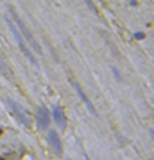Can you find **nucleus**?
Here are the masks:
<instances>
[{
	"label": "nucleus",
	"mask_w": 154,
	"mask_h": 160,
	"mask_svg": "<svg viewBox=\"0 0 154 160\" xmlns=\"http://www.w3.org/2000/svg\"><path fill=\"white\" fill-rule=\"evenodd\" d=\"M5 20H7V25H8V28L12 30V33H13V36H15V40H17V43H18V46H20V50L25 53V56L28 58V60L31 61L33 64H37V60L33 58V55H31V51L27 48V45H25V40L22 38V35H20V32H18V28H17V25L13 23V20L10 18V17H5Z\"/></svg>",
	"instance_id": "f257e3e1"
},
{
	"label": "nucleus",
	"mask_w": 154,
	"mask_h": 160,
	"mask_svg": "<svg viewBox=\"0 0 154 160\" xmlns=\"http://www.w3.org/2000/svg\"><path fill=\"white\" fill-rule=\"evenodd\" d=\"M8 12L12 13V17H10V18L13 20V23H15V25H17V28H20L18 32H22V33H23V36H25V40L28 41V45H30L31 48H35V50H37V53H41V48H40V45H38L37 41L33 40V36H31V33L28 32V30H27V27L23 25V22L18 18V15H17V13L13 12L12 8H8Z\"/></svg>",
	"instance_id": "f03ea898"
},
{
	"label": "nucleus",
	"mask_w": 154,
	"mask_h": 160,
	"mask_svg": "<svg viewBox=\"0 0 154 160\" xmlns=\"http://www.w3.org/2000/svg\"><path fill=\"white\" fill-rule=\"evenodd\" d=\"M7 102H8L10 106L13 107V112L17 114V117H18V121H20V122H23V124H25V126H28V124H30V119H28V116H27V114H25V111H23V107H20L18 104H17L15 101H13V99H7Z\"/></svg>",
	"instance_id": "7ed1b4c3"
},
{
	"label": "nucleus",
	"mask_w": 154,
	"mask_h": 160,
	"mask_svg": "<svg viewBox=\"0 0 154 160\" xmlns=\"http://www.w3.org/2000/svg\"><path fill=\"white\" fill-rule=\"evenodd\" d=\"M48 144L55 149V152H57V154H61V140H60L58 132H55V130L48 132Z\"/></svg>",
	"instance_id": "20e7f679"
},
{
	"label": "nucleus",
	"mask_w": 154,
	"mask_h": 160,
	"mask_svg": "<svg viewBox=\"0 0 154 160\" xmlns=\"http://www.w3.org/2000/svg\"><path fill=\"white\" fill-rule=\"evenodd\" d=\"M37 117H38V126L41 129H47L48 124H50V114H48V109L45 107H40L37 112Z\"/></svg>",
	"instance_id": "39448f33"
},
{
	"label": "nucleus",
	"mask_w": 154,
	"mask_h": 160,
	"mask_svg": "<svg viewBox=\"0 0 154 160\" xmlns=\"http://www.w3.org/2000/svg\"><path fill=\"white\" fill-rule=\"evenodd\" d=\"M73 88H75V89H76V91H78V94H80V97H81V99H83V102H85V104H86V107H88V111H90V112H91V114H94V116H96V111H94V106H93V104H91V101H90V99H88V97H86V94H85V93H83L81 86H80V84H78V83H75V81H73Z\"/></svg>",
	"instance_id": "423d86ee"
},
{
	"label": "nucleus",
	"mask_w": 154,
	"mask_h": 160,
	"mask_svg": "<svg viewBox=\"0 0 154 160\" xmlns=\"http://www.w3.org/2000/svg\"><path fill=\"white\" fill-rule=\"evenodd\" d=\"M53 117H55V122L58 124V126H61V129H65L66 126V119H65V114H63L61 107H55L53 109Z\"/></svg>",
	"instance_id": "0eeeda50"
},
{
	"label": "nucleus",
	"mask_w": 154,
	"mask_h": 160,
	"mask_svg": "<svg viewBox=\"0 0 154 160\" xmlns=\"http://www.w3.org/2000/svg\"><path fill=\"white\" fill-rule=\"evenodd\" d=\"M0 69H2L3 73H7V66L3 64V61H2V60H0Z\"/></svg>",
	"instance_id": "6e6552de"
},
{
	"label": "nucleus",
	"mask_w": 154,
	"mask_h": 160,
	"mask_svg": "<svg viewBox=\"0 0 154 160\" xmlns=\"http://www.w3.org/2000/svg\"><path fill=\"white\" fill-rule=\"evenodd\" d=\"M85 2H86V3H88V5H90V7H91V8L94 10V7H93V2H91V0H85Z\"/></svg>",
	"instance_id": "1a4fd4ad"
},
{
	"label": "nucleus",
	"mask_w": 154,
	"mask_h": 160,
	"mask_svg": "<svg viewBox=\"0 0 154 160\" xmlns=\"http://www.w3.org/2000/svg\"><path fill=\"white\" fill-rule=\"evenodd\" d=\"M86 160H90V158H88V157H86Z\"/></svg>",
	"instance_id": "9d476101"
}]
</instances>
